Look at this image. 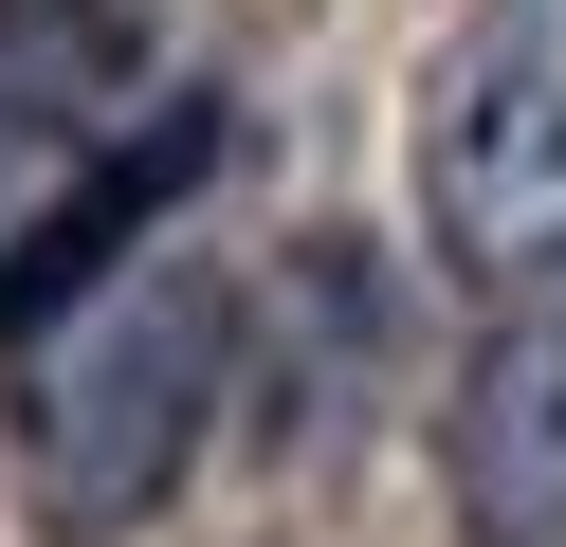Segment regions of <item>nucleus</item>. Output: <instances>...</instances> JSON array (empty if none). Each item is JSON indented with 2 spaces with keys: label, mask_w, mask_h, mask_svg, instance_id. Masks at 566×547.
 <instances>
[{
  "label": "nucleus",
  "mask_w": 566,
  "mask_h": 547,
  "mask_svg": "<svg viewBox=\"0 0 566 547\" xmlns=\"http://www.w3.org/2000/svg\"><path fill=\"white\" fill-rule=\"evenodd\" d=\"M220 401H238V292H220V255L184 219L74 255L55 292L0 311V438H19V493L74 547L147 529L201 474V420Z\"/></svg>",
  "instance_id": "nucleus-1"
},
{
  "label": "nucleus",
  "mask_w": 566,
  "mask_h": 547,
  "mask_svg": "<svg viewBox=\"0 0 566 547\" xmlns=\"http://www.w3.org/2000/svg\"><path fill=\"white\" fill-rule=\"evenodd\" d=\"M201 146H220V92L165 0H0V311L184 219Z\"/></svg>",
  "instance_id": "nucleus-2"
},
{
  "label": "nucleus",
  "mask_w": 566,
  "mask_h": 547,
  "mask_svg": "<svg viewBox=\"0 0 566 547\" xmlns=\"http://www.w3.org/2000/svg\"><path fill=\"white\" fill-rule=\"evenodd\" d=\"M420 238L475 292H566V0H475L420 73Z\"/></svg>",
  "instance_id": "nucleus-3"
},
{
  "label": "nucleus",
  "mask_w": 566,
  "mask_h": 547,
  "mask_svg": "<svg viewBox=\"0 0 566 547\" xmlns=\"http://www.w3.org/2000/svg\"><path fill=\"white\" fill-rule=\"evenodd\" d=\"M439 474L475 511V547H566V292H512V328L457 365Z\"/></svg>",
  "instance_id": "nucleus-4"
}]
</instances>
